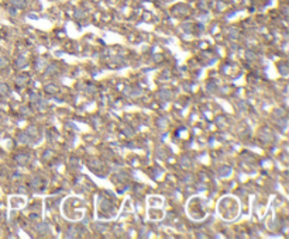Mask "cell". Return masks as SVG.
<instances>
[{
    "label": "cell",
    "mask_w": 289,
    "mask_h": 239,
    "mask_svg": "<svg viewBox=\"0 0 289 239\" xmlns=\"http://www.w3.org/2000/svg\"><path fill=\"white\" fill-rule=\"evenodd\" d=\"M75 236H76V231L69 229L68 232H66V238H75Z\"/></svg>",
    "instance_id": "cell-27"
},
{
    "label": "cell",
    "mask_w": 289,
    "mask_h": 239,
    "mask_svg": "<svg viewBox=\"0 0 289 239\" xmlns=\"http://www.w3.org/2000/svg\"><path fill=\"white\" fill-rule=\"evenodd\" d=\"M175 13H178V14H188V13H189V7H186V6H183V4H179V6H176Z\"/></svg>",
    "instance_id": "cell-11"
},
{
    "label": "cell",
    "mask_w": 289,
    "mask_h": 239,
    "mask_svg": "<svg viewBox=\"0 0 289 239\" xmlns=\"http://www.w3.org/2000/svg\"><path fill=\"white\" fill-rule=\"evenodd\" d=\"M284 114H285L284 110H275V115H279V117H282Z\"/></svg>",
    "instance_id": "cell-33"
},
{
    "label": "cell",
    "mask_w": 289,
    "mask_h": 239,
    "mask_svg": "<svg viewBox=\"0 0 289 239\" xmlns=\"http://www.w3.org/2000/svg\"><path fill=\"white\" fill-rule=\"evenodd\" d=\"M27 66V59L24 58V56H19L17 59H16V68L17 69H23Z\"/></svg>",
    "instance_id": "cell-4"
},
{
    "label": "cell",
    "mask_w": 289,
    "mask_h": 239,
    "mask_svg": "<svg viewBox=\"0 0 289 239\" xmlns=\"http://www.w3.org/2000/svg\"><path fill=\"white\" fill-rule=\"evenodd\" d=\"M171 96H172V93L169 92V90H165V89H162V90L159 92V97H161V99H165V100H168V99H171Z\"/></svg>",
    "instance_id": "cell-15"
},
{
    "label": "cell",
    "mask_w": 289,
    "mask_h": 239,
    "mask_svg": "<svg viewBox=\"0 0 289 239\" xmlns=\"http://www.w3.org/2000/svg\"><path fill=\"white\" fill-rule=\"evenodd\" d=\"M229 34H230V37H233V38H237V37H238V31L236 30V28H231Z\"/></svg>",
    "instance_id": "cell-26"
},
{
    "label": "cell",
    "mask_w": 289,
    "mask_h": 239,
    "mask_svg": "<svg viewBox=\"0 0 289 239\" xmlns=\"http://www.w3.org/2000/svg\"><path fill=\"white\" fill-rule=\"evenodd\" d=\"M37 231L40 234H47L48 231H50V226H48L47 222H40L37 225Z\"/></svg>",
    "instance_id": "cell-6"
},
{
    "label": "cell",
    "mask_w": 289,
    "mask_h": 239,
    "mask_svg": "<svg viewBox=\"0 0 289 239\" xmlns=\"http://www.w3.org/2000/svg\"><path fill=\"white\" fill-rule=\"evenodd\" d=\"M261 139L264 141V142H272V139H274V137H272V134L268 131V129H264L261 132Z\"/></svg>",
    "instance_id": "cell-5"
},
{
    "label": "cell",
    "mask_w": 289,
    "mask_h": 239,
    "mask_svg": "<svg viewBox=\"0 0 289 239\" xmlns=\"http://www.w3.org/2000/svg\"><path fill=\"white\" fill-rule=\"evenodd\" d=\"M207 89H209V90H212V92H213V90H215V84H209V87H207Z\"/></svg>",
    "instance_id": "cell-36"
},
{
    "label": "cell",
    "mask_w": 289,
    "mask_h": 239,
    "mask_svg": "<svg viewBox=\"0 0 289 239\" xmlns=\"http://www.w3.org/2000/svg\"><path fill=\"white\" fill-rule=\"evenodd\" d=\"M10 4H13L17 9H24L26 7V0H9Z\"/></svg>",
    "instance_id": "cell-8"
},
{
    "label": "cell",
    "mask_w": 289,
    "mask_h": 239,
    "mask_svg": "<svg viewBox=\"0 0 289 239\" xmlns=\"http://www.w3.org/2000/svg\"><path fill=\"white\" fill-rule=\"evenodd\" d=\"M149 218H154V220H159L162 218V212H154L152 210L149 211Z\"/></svg>",
    "instance_id": "cell-18"
},
{
    "label": "cell",
    "mask_w": 289,
    "mask_h": 239,
    "mask_svg": "<svg viewBox=\"0 0 289 239\" xmlns=\"http://www.w3.org/2000/svg\"><path fill=\"white\" fill-rule=\"evenodd\" d=\"M155 198H157V200H152V197H151V200H149V204H151V205H152V204H161V202H162V200L159 197H155Z\"/></svg>",
    "instance_id": "cell-30"
},
{
    "label": "cell",
    "mask_w": 289,
    "mask_h": 239,
    "mask_svg": "<svg viewBox=\"0 0 289 239\" xmlns=\"http://www.w3.org/2000/svg\"><path fill=\"white\" fill-rule=\"evenodd\" d=\"M38 99H40V97H38L35 93H31V94H30V101H31V103H35Z\"/></svg>",
    "instance_id": "cell-29"
},
{
    "label": "cell",
    "mask_w": 289,
    "mask_h": 239,
    "mask_svg": "<svg viewBox=\"0 0 289 239\" xmlns=\"http://www.w3.org/2000/svg\"><path fill=\"white\" fill-rule=\"evenodd\" d=\"M28 161H30V156H28V155H24V153H19V155L16 156V162H17L19 165H21V166L27 165Z\"/></svg>",
    "instance_id": "cell-3"
},
{
    "label": "cell",
    "mask_w": 289,
    "mask_h": 239,
    "mask_svg": "<svg viewBox=\"0 0 289 239\" xmlns=\"http://www.w3.org/2000/svg\"><path fill=\"white\" fill-rule=\"evenodd\" d=\"M95 229L99 231V232H106V231H107V226L102 225V224H95Z\"/></svg>",
    "instance_id": "cell-19"
},
{
    "label": "cell",
    "mask_w": 289,
    "mask_h": 239,
    "mask_svg": "<svg viewBox=\"0 0 289 239\" xmlns=\"http://www.w3.org/2000/svg\"><path fill=\"white\" fill-rule=\"evenodd\" d=\"M17 142L19 143H30L31 142V137L27 132H20L17 135Z\"/></svg>",
    "instance_id": "cell-2"
},
{
    "label": "cell",
    "mask_w": 289,
    "mask_h": 239,
    "mask_svg": "<svg viewBox=\"0 0 289 239\" xmlns=\"http://www.w3.org/2000/svg\"><path fill=\"white\" fill-rule=\"evenodd\" d=\"M181 165L183 166V167H189V166H191V159H189L188 156H182Z\"/></svg>",
    "instance_id": "cell-16"
},
{
    "label": "cell",
    "mask_w": 289,
    "mask_h": 239,
    "mask_svg": "<svg viewBox=\"0 0 289 239\" xmlns=\"http://www.w3.org/2000/svg\"><path fill=\"white\" fill-rule=\"evenodd\" d=\"M276 124L281 125V127H284V128H285V127H286V120H285V118L278 120V121H276Z\"/></svg>",
    "instance_id": "cell-31"
},
{
    "label": "cell",
    "mask_w": 289,
    "mask_h": 239,
    "mask_svg": "<svg viewBox=\"0 0 289 239\" xmlns=\"http://www.w3.org/2000/svg\"><path fill=\"white\" fill-rule=\"evenodd\" d=\"M126 93L127 94H130L131 97H138V96H141V89H130V87H127L126 89Z\"/></svg>",
    "instance_id": "cell-7"
},
{
    "label": "cell",
    "mask_w": 289,
    "mask_h": 239,
    "mask_svg": "<svg viewBox=\"0 0 289 239\" xmlns=\"http://www.w3.org/2000/svg\"><path fill=\"white\" fill-rule=\"evenodd\" d=\"M30 186H31L33 189H38V187H41V177H33L31 181H30Z\"/></svg>",
    "instance_id": "cell-10"
},
{
    "label": "cell",
    "mask_w": 289,
    "mask_h": 239,
    "mask_svg": "<svg viewBox=\"0 0 289 239\" xmlns=\"http://www.w3.org/2000/svg\"><path fill=\"white\" fill-rule=\"evenodd\" d=\"M27 134H28V135H37V127H34V125L28 127Z\"/></svg>",
    "instance_id": "cell-20"
},
{
    "label": "cell",
    "mask_w": 289,
    "mask_h": 239,
    "mask_svg": "<svg viewBox=\"0 0 289 239\" xmlns=\"http://www.w3.org/2000/svg\"><path fill=\"white\" fill-rule=\"evenodd\" d=\"M56 70H58V66H56V65H50V66H48V70H47V75L52 73V72H56Z\"/></svg>",
    "instance_id": "cell-25"
},
{
    "label": "cell",
    "mask_w": 289,
    "mask_h": 239,
    "mask_svg": "<svg viewBox=\"0 0 289 239\" xmlns=\"http://www.w3.org/2000/svg\"><path fill=\"white\" fill-rule=\"evenodd\" d=\"M0 94H2V96H7V94H10V89L6 83H0Z\"/></svg>",
    "instance_id": "cell-13"
},
{
    "label": "cell",
    "mask_w": 289,
    "mask_h": 239,
    "mask_svg": "<svg viewBox=\"0 0 289 239\" xmlns=\"http://www.w3.org/2000/svg\"><path fill=\"white\" fill-rule=\"evenodd\" d=\"M45 90H47V93H55L56 87H55V84H47V86H45Z\"/></svg>",
    "instance_id": "cell-22"
},
{
    "label": "cell",
    "mask_w": 289,
    "mask_h": 239,
    "mask_svg": "<svg viewBox=\"0 0 289 239\" xmlns=\"http://www.w3.org/2000/svg\"><path fill=\"white\" fill-rule=\"evenodd\" d=\"M219 211L226 220H233L237 217L238 212V202L231 197H226L219 204Z\"/></svg>",
    "instance_id": "cell-1"
},
{
    "label": "cell",
    "mask_w": 289,
    "mask_h": 239,
    "mask_svg": "<svg viewBox=\"0 0 289 239\" xmlns=\"http://www.w3.org/2000/svg\"><path fill=\"white\" fill-rule=\"evenodd\" d=\"M40 217L37 215V214H30V220H38Z\"/></svg>",
    "instance_id": "cell-34"
},
{
    "label": "cell",
    "mask_w": 289,
    "mask_h": 239,
    "mask_svg": "<svg viewBox=\"0 0 289 239\" xmlns=\"http://www.w3.org/2000/svg\"><path fill=\"white\" fill-rule=\"evenodd\" d=\"M158 127H161V128H165L167 127V121L164 118H158Z\"/></svg>",
    "instance_id": "cell-28"
},
{
    "label": "cell",
    "mask_w": 289,
    "mask_h": 239,
    "mask_svg": "<svg viewBox=\"0 0 289 239\" xmlns=\"http://www.w3.org/2000/svg\"><path fill=\"white\" fill-rule=\"evenodd\" d=\"M16 82H17V84H19V86H23L24 83L27 82V78H23V76H19V78L16 79Z\"/></svg>",
    "instance_id": "cell-23"
},
{
    "label": "cell",
    "mask_w": 289,
    "mask_h": 239,
    "mask_svg": "<svg viewBox=\"0 0 289 239\" xmlns=\"http://www.w3.org/2000/svg\"><path fill=\"white\" fill-rule=\"evenodd\" d=\"M28 17H30V19H33V20H37V16H35V14H30Z\"/></svg>",
    "instance_id": "cell-35"
},
{
    "label": "cell",
    "mask_w": 289,
    "mask_h": 239,
    "mask_svg": "<svg viewBox=\"0 0 289 239\" xmlns=\"http://www.w3.org/2000/svg\"><path fill=\"white\" fill-rule=\"evenodd\" d=\"M183 180H185L186 183H192V180H193V177H192L191 175H188V176H186V177H185V179H183Z\"/></svg>",
    "instance_id": "cell-32"
},
{
    "label": "cell",
    "mask_w": 289,
    "mask_h": 239,
    "mask_svg": "<svg viewBox=\"0 0 289 239\" xmlns=\"http://www.w3.org/2000/svg\"><path fill=\"white\" fill-rule=\"evenodd\" d=\"M230 173H231V167L230 166H221L220 167V176L221 177H227V176H230Z\"/></svg>",
    "instance_id": "cell-9"
},
{
    "label": "cell",
    "mask_w": 289,
    "mask_h": 239,
    "mask_svg": "<svg viewBox=\"0 0 289 239\" xmlns=\"http://www.w3.org/2000/svg\"><path fill=\"white\" fill-rule=\"evenodd\" d=\"M7 65H9V60L6 59V58H3V56H0V69L6 68Z\"/></svg>",
    "instance_id": "cell-21"
},
{
    "label": "cell",
    "mask_w": 289,
    "mask_h": 239,
    "mask_svg": "<svg viewBox=\"0 0 289 239\" xmlns=\"http://www.w3.org/2000/svg\"><path fill=\"white\" fill-rule=\"evenodd\" d=\"M278 70H279V72L284 75V76H286V75H288V72H289L288 63H279V65H278Z\"/></svg>",
    "instance_id": "cell-14"
},
{
    "label": "cell",
    "mask_w": 289,
    "mask_h": 239,
    "mask_svg": "<svg viewBox=\"0 0 289 239\" xmlns=\"http://www.w3.org/2000/svg\"><path fill=\"white\" fill-rule=\"evenodd\" d=\"M74 16H75V19H78V20L85 19V17H86V11L82 10V9H76V10H75V13H74Z\"/></svg>",
    "instance_id": "cell-12"
},
{
    "label": "cell",
    "mask_w": 289,
    "mask_h": 239,
    "mask_svg": "<svg viewBox=\"0 0 289 239\" xmlns=\"http://www.w3.org/2000/svg\"><path fill=\"white\" fill-rule=\"evenodd\" d=\"M248 60H255V54L252 52V51H247V54H245Z\"/></svg>",
    "instance_id": "cell-24"
},
{
    "label": "cell",
    "mask_w": 289,
    "mask_h": 239,
    "mask_svg": "<svg viewBox=\"0 0 289 239\" xmlns=\"http://www.w3.org/2000/svg\"><path fill=\"white\" fill-rule=\"evenodd\" d=\"M47 66V60L45 59H37V69H44Z\"/></svg>",
    "instance_id": "cell-17"
}]
</instances>
